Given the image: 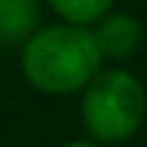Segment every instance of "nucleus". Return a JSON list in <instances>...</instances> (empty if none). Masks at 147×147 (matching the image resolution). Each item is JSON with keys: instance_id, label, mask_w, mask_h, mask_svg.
Here are the masks:
<instances>
[{"instance_id": "1", "label": "nucleus", "mask_w": 147, "mask_h": 147, "mask_svg": "<svg viewBox=\"0 0 147 147\" xmlns=\"http://www.w3.org/2000/svg\"><path fill=\"white\" fill-rule=\"evenodd\" d=\"M23 78L46 95H75L104 69L92 29L66 23H43L35 38L20 49Z\"/></svg>"}, {"instance_id": "2", "label": "nucleus", "mask_w": 147, "mask_h": 147, "mask_svg": "<svg viewBox=\"0 0 147 147\" xmlns=\"http://www.w3.org/2000/svg\"><path fill=\"white\" fill-rule=\"evenodd\" d=\"M144 84L130 69L104 66L81 92V121L90 141L115 147L130 141L144 121Z\"/></svg>"}, {"instance_id": "3", "label": "nucleus", "mask_w": 147, "mask_h": 147, "mask_svg": "<svg viewBox=\"0 0 147 147\" xmlns=\"http://www.w3.org/2000/svg\"><path fill=\"white\" fill-rule=\"evenodd\" d=\"M141 35H144L141 20L124 9H110L92 29L95 46L104 61H124V58L136 55L141 46Z\"/></svg>"}, {"instance_id": "4", "label": "nucleus", "mask_w": 147, "mask_h": 147, "mask_svg": "<svg viewBox=\"0 0 147 147\" xmlns=\"http://www.w3.org/2000/svg\"><path fill=\"white\" fill-rule=\"evenodd\" d=\"M43 26V6L35 0H0V46L23 49Z\"/></svg>"}, {"instance_id": "5", "label": "nucleus", "mask_w": 147, "mask_h": 147, "mask_svg": "<svg viewBox=\"0 0 147 147\" xmlns=\"http://www.w3.org/2000/svg\"><path fill=\"white\" fill-rule=\"evenodd\" d=\"M113 9L107 0H52L49 12L58 18V23L78 26V29H95L98 20Z\"/></svg>"}, {"instance_id": "6", "label": "nucleus", "mask_w": 147, "mask_h": 147, "mask_svg": "<svg viewBox=\"0 0 147 147\" xmlns=\"http://www.w3.org/2000/svg\"><path fill=\"white\" fill-rule=\"evenodd\" d=\"M63 147H104V144H95V141H69V144H63Z\"/></svg>"}]
</instances>
